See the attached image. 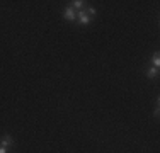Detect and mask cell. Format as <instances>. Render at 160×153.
I'll return each mask as SVG.
<instances>
[{"instance_id": "cell-9", "label": "cell", "mask_w": 160, "mask_h": 153, "mask_svg": "<svg viewBox=\"0 0 160 153\" xmlns=\"http://www.w3.org/2000/svg\"><path fill=\"white\" fill-rule=\"evenodd\" d=\"M0 153H9V148H3V146H0Z\"/></svg>"}, {"instance_id": "cell-5", "label": "cell", "mask_w": 160, "mask_h": 153, "mask_svg": "<svg viewBox=\"0 0 160 153\" xmlns=\"http://www.w3.org/2000/svg\"><path fill=\"white\" fill-rule=\"evenodd\" d=\"M85 3L87 2H83V0H73V2H72V7H73V9H78V12H80V10H85Z\"/></svg>"}, {"instance_id": "cell-8", "label": "cell", "mask_w": 160, "mask_h": 153, "mask_svg": "<svg viewBox=\"0 0 160 153\" xmlns=\"http://www.w3.org/2000/svg\"><path fill=\"white\" fill-rule=\"evenodd\" d=\"M158 114H160V107H158V102H157V107H155V111H153V116L158 117Z\"/></svg>"}, {"instance_id": "cell-4", "label": "cell", "mask_w": 160, "mask_h": 153, "mask_svg": "<svg viewBox=\"0 0 160 153\" xmlns=\"http://www.w3.org/2000/svg\"><path fill=\"white\" fill-rule=\"evenodd\" d=\"M145 75H147V78H155V76L158 75V68L155 67H148L147 72H145Z\"/></svg>"}, {"instance_id": "cell-1", "label": "cell", "mask_w": 160, "mask_h": 153, "mask_svg": "<svg viewBox=\"0 0 160 153\" xmlns=\"http://www.w3.org/2000/svg\"><path fill=\"white\" fill-rule=\"evenodd\" d=\"M63 17H65V21H68V22L77 21V10H75L73 7H67L65 12H63Z\"/></svg>"}, {"instance_id": "cell-6", "label": "cell", "mask_w": 160, "mask_h": 153, "mask_svg": "<svg viewBox=\"0 0 160 153\" xmlns=\"http://www.w3.org/2000/svg\"><path fill=\"white\" fill-rule=\"evenodd\" d=\"M152 63H153V67H155V68H158V67H160V53H158V51H155V53H153V56H152Z\"/></svg>"}, {"instance_id": "cell-7", "label": "cell", "mask_w": 160, "mask_h": 153, "mask_svg": "<svg viewBox=\"0 0 160 153\" xmlns=\"http://www.w3.org/2000/svg\"><path fill=\"white\" fill-rule=\"evenodd\" d=\"M85 14L89 15L90 19H92V15H97V10H96V7H87V9H85Z\"/></svg>"}, {"instance_id": "cell-3", "label": "cell", "mask_w": 160, "mask_h": 153, "mask_svg": "<svg viewBox=\"0 0 160 153\" xmlns=\"http://www.w3.org/2000/svg\"><path fill=\"white\" fill-rule=\"evenodd\" d=\"M14 145H16V141H14V138L10 135H3L2 138H0V146L10 148V146H14Z\"/></svg>"}, {"instance_id": "cell-2", "label": "cell", "mask_w": 160, "mask_h": 153, "mask_svg": "<svg viewBox=\"0 0 160 153\" xmlns=\"http://www.w3.org/2000/svg\"><path fill=\"white\" fill-rule=\"evenodd\" d=\"M90 21H92V19L85 14V10H80V12H77V22H78L80 26H89Z\"/></svg>"}]
</instances>
